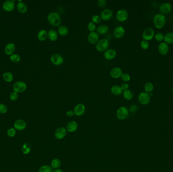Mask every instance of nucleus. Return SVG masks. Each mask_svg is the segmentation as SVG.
Wrapping results in <instances>:
<instances>
[{
	"label": "nucleus",
	"mask_w": 173,
	"mask_h": 172,
	"mask_svg": "<svg viewBox=\"0 0 173 172\" xmlns=\"http://www.w3.org/2000/svg\"><path fill=\"white\" fill-rule=\"evenodd\" d=\"M154 89L153 85L151 82H147L144 85V89L146 92L148 94L151 93Z\"/></svg>",
	"instance_id": "34"
},
{
	"label": "nucleus",
	"mask_w": 173,
	"mask_h": 172,
	"mask_svg": "<svg viewBox=\"0 0 173 172\" xmlns=\"http://www.w3.org/2000/svg\"><path fill=\"white\" fill-rule=\"evenodd\" d=\"M26 84L22 81H18L14 84L13 88L14 92L18 93H22L26 89Z\"/></svg>",
	"instance_id": "9"
},
{
	"label": "nucleus",
	"mask_w": 173,
	"mask_h": 172,
	"mask_svg": "<svg viewBox=\"0 0 173 172\" xmlns=\"http://www.w3.org/2000/svg\"><path fill=\"white\" fill-rule=\"evenodd\" d=\"M120 87H121V88L123 90V91H125L127 90H128L129 88V85L128 83L125 82V83L122 84L121 86H120Z\"/></svg>",
	"instance_id": "47"
},
{
	"label": "nucleus",
	"mask_w": 173,
	"mask_h": 172,
	"mask_svg": "<svg viewBox=\"0 0 173 172\" xmlns=\"http://www.w3.org/2000/svg\"><path fill=\"white\" fill-rule=\"evenodd\" d=\"M166 17L162 14H158L154 17L153 23L157 28L162 29L164 27L166 24Z\"/></svg>",
	"instance_id": "2"
},
{
	"label": "nucleus",
	"mask_w": 173,
	"mask_h": 172,
	"mask_svg": "<svg viewBox=\"0 0 173 172\" xmlns=\"http://www.w3.org/2000/svg\"><path fill=\"white\" fill-rule=\"evenodd\" d=\"M141 47L143 50H147L149 47V44L148 41L142 40L141 42Z\"/></svg>",
	"instance_id": "42"
},
{
	"label": "nucleus",
	"mask_w": 173,
	"mask_h": 172,
	"mask_svg": "<svg viewBox=\"0 0 173 172\" xmlns=\"http://www.w3.org/2000/svg\"><path fill=\"white\" fill-rule=\"evenodd\" d=\"M87 28H88L89 31H90V32H94L96 29V24L92 21L90 22L88 24Z\"/></svg>",
	"instance_id": "37"
},
{
	"label": "nucleus",
	"mask_w": 173,
	"mask_h": 172,
	"mask_svg": "<svg viewBox=\"0 0 173 172\" xmlns=\"http://www.w3.org/2000/svg\"><path fill=\"white\" fill-rule=\"evenodd\" d=\"M155 39L158 41H162V40H164V37L165 35L162 34L161 32H158L157 33L155 36H154Z\"/></svg>",
	"instance_id": "40"
},
{
	"label": "nucleus",
	"mask_w": 173,
	"mask_h": 172,
	"mask_svg": "<svg viewBox=\"0 0 173 172\" xmlns=\"http://www.w3.org/2000/svg\"><path fill=\"white\" fill-rule=\"evenodd\" d=\"M120 78L122 79V80L124 81L125 82H128V81L130 80L131 79L130 75L128 73H123L122 74Z\"/></svg>",
	"instance_id": "39"
},
{
	"label": "nucleus",
	"mask_w": 173,
	"mask_h": 172,
	"mask_svg": "<svg viewBox=\"0 0 173 172\" xmlns=\"http://www.w3.org/2000/svg\"><path fill=\"white\" fill-rule=\"evenodd\" d=\"M17 8L18 11L21 13H26V11L28 10L27 6L26 5V4H24L23 2L19 3L17 4Z\"/></svg>",
	"instance_id": "29"
},
{
	"label": "nucleus",
	"mask_w": 173,
	"mask_h": 172,
	"mask_svg": "<svg viewBox=\"0 0 173 172\" xmlns=\"http://www.w3.org/2000/svg\"><path fill=\"white\" fill-rule=\"evenodd\" d=\"M113 16V11L110 9H104L101 12L100 17L103 20H108Z\"/></svg>",
	"instance_id": "12"
},
{
	"label": "nucleus",
	"mask_w": 173,
	"mask_h": 172,
	"mask_svg": "<svg viewBox=\"0 0 173 172\" xmlns=\"http://www.w3.org/2000/svg\"><path fill=\"white\" fill-rule=\"evenodd\" d=\"M172 94H173V87L172 88Z\"/></svg>",
	"instance_id": "50"
},
{
	"label": "nucleus",
	"mask_w": 173,
	"mask_h": 172,
	"mask_svg": "<svg viewBox=\"0 0 173 172\" xmlns=\"http://www.w3.org/2000/svg\"><path fill=\"white\" fill-rule=\"evenodd\" d=\"M50 60L52 63L55 66H60L64 62V58L59 54H53L51 56Z\"/></svg>",
	"instance_id": "5"
},
{
	"label": "nucleus",
	"mask_w": 173,
	"mask_h": 172,
	"mask_svg": "<svg viewBox=\"0 0 173 172\" xmlns=\"http://www.w3.org/2000/svg\"><path fill=\"white\" fill-rule=\"evenodd\" d=\"M53 172H63L62 170H61L60 169H57L53 171Z\"/></svg>",
	"instance_id": "49"
},
{
	"label": "nucleus",
	"mask_w": 173,
	"mask_h": 172,
	"mask_svg": "<svg viewBox=\"0 0 173 172\" xmlns=\"http://www.w3.org/2000/svg\"><path fill=\"white\" fill-rule=\"evenodd\" d=\"M18 98V95L17 92H11L10 95V100H13V101H15L16 100H17Z\"/></svg>",
	"instance_id": "44"
},
{
	"label": "nucleus",
	"mask_w": 173,
	"mask_h": 172,
	"mask_svg": "<svg viewBox=\"0 0 173 172\" xmlns=\"http://www.w3.org/2000/svg\"><path fill=\"white\" fill-rule=\"evenodd\" d=\"M125 33V30L121 26H117L114 29L113 35L116 38H121L124 36Z\"/></svg>",
	"instance_id": "15"
},
{
	"label": "nucleus",
	"mask_w": 173,
	"mask_h": 172,
	"mask_svg": "<svg viewBox=\"0 0 173 172\" xmlns=\"http://www.w3.org/2000/svg\"><path fill=\"white\" fill-rule=\"evenodd\" d=\"M102 19H101L100 16L98 15H94L92 17V21L95 24L100 23L102 21Z\"/></svg>",
	"instance_id": "36"
},
{
	"label": "nucleus",
	"mask_w": 173,
	"mask_h": 172,
	"mask_svg": "<svg viewBox=\"0 0 173 172\" xmlns=\"http://www.w3.org/2000/svg\"><path fill=\"white\" fill-rule=\"evenodd\" d=\"M138 106H137V105H136V104H132L130 107L129 110H130V112H131V113H135L137 112V110H138Z\"/></svg>",
	"instance_id": "46"
},
{
	"label": "nucleus",
	"mask_w": 173,
	"mask_h": 172,
	"mask_svg": "<svg viewBox=\"0 0 173 172\" xmlns=\"http://www.w3.org/2000/svg\"><path fill=\"white\" fill-rule=\"evenodd\" d=\"M109 27L107 25L101 24L97 28V32L98 34H105L108 32Z\"/></svg>",
	"instance_id": "25"
},
{
	"label": "nucleus",
	"mask_w": 173,
	"mask_h": 172,
	"mask_svg": "<svg viewBox=\"0 0 173 172\" xmlns=\"http://www.w3.org/2000/svg\"><path fill=\"white\" fill-rule=\"evenodd\" d=\"M97 4L101 8H104L106 5V1L105 0H98Z\"/></svg>",
	"instance_id": "45"
},
{
	"label": "nucleus",
	"mask_w": 173,
	"mask_h": 172,
	"mask_svg": "<svg viewBox=\"0 0 173 172\" xmlns=\"http://www.w3.org/2000/svg\"><path fill=\"white\" fill-rule=\"evenodd\" d=\"M16 130L14 128H11L8 130L7 131V135L10 137H13L15 136L16 134Z\"/></svg>",
	"instance_id": "38"
},
{
	"label": "nucleus",
	"mask_w": 173,
	"mask_h": 172,
	"mask_svg": "<svg viewBox=\"0 0 173 172\" xmlns=\"http://www.w3.org/2000/svg\"><path fill=\"white\" fill-rule=\"evenodd\" d=\"M109 46V41L106 38H103L96 43V49L97 51L100 52H105L107 49H108Z\"/></svg>",
	"instance_id": "3"
},
{
	"label": "nucleus",
	"mask_w": 173,
	"mask_h": 172,
	"mask_svg": "<svg viewBox=\"0 0 173 172\" xmlns=\"http://www.w3.org/2000/svg\"><path fill=\"white\" fill-rule=\"evenodd\" d=\"M154 36V31L152 28L147 27L144 30L142 34L144 40L146 41L151 40Z\"/></svg>",
	"instance_id": "8"
},
{
	"label": "nucleus",
	"mask_w": 173,
	"mask_h": 172,
	"mask_svg": "<svg viewBox=\"0 0 173 172\" xmlns=\"http://www.w3.org/2000/svg\"><path fill=\"white\" fill-rule=\"evenodd\" d=\"M38 172H53L51 166L44 165L39 169Z\"/></svg>",
	"instance_id": "35"
},
{
	"label": "nucleus",
	"mask_w": 173,
	"mask_h": 172,
	"mask_svg": "<svg viewBox=\"0 0 173 172\" xmlns=\"http://www.w3.org/2000/svg\"><path fill=\"white\" fill-rule=\"evenodd\" d=\"M14 127L18 131H23L26 127V123L24 120H17L14 124Z\"/></svg>",
	"instance_id": "14"
},
{
	"label": "nucleus",
	"mask_w": 173,
	"mask_h": 172,
	"mask_svg": "<svg viewBox=\"0 0 173 172\" xmlns=\"http://www.w3.org/2000/svg\"><path fill=\"white\" fill-rule=\"evenodd\" d=\"M10 60L13 62L17 63L19 62L20 60V57L17 54H13L10 56Z\"/></svg>",
	"instance_id": "41"
},
{
	"label": "nucleus",
	"mask_w": 173,
	"mask_h": 172,
	"mask_svg": "<svg viewBox=\"0 0 173 172\" xmlns=\"http://www.w3.org/2000/svg\"><path fill=\"white\" fill-rule=\"evenodd\" d=\"M8 110V108L6 105L3 104H0V113L1 114H5Z\"/></svg>",
	"instance_id": "43"
},
{
	"label": "nucleus",
	"mask_w": 173,
	"mask_h": 172,
	"mask_svg": "<svg viewBox=\"0 0 173 172\" xmlns=\"http://www.w3.org/2000/svg\"><path fill=\"white\" fill-rule=\"evenodd\" d=\"M129 14L128 11L124 9L119 10L116 14V18L118 21H125L128 18Z\"/></svg>",
	"instance_id": "6"
},
{
	"label": "nucleus",
	"mask_w": 173,
	"mask_h": 172,
	"mask_svg": "<svg viewBox=\"0 0 173 172\" xmlns=\"http://www.w3.org/2000/svg\"><path fill=\"white\" fill-rule=\"evenodd\" d=\"M123 73L121 68L116 67L111 69L110 71V76L114 79L119 78L121 77Z\"/></svg>",
	"instance_id": "13"
},
{
	"label": "nucleus",
	"mask_w": 173,
	"mask_h": 172,
	"mask_svg": "<svg viewBox=\"0 0 173 172\" xmlns=\"http://www.w3.org/2000/svg\"><path fill=\"white\" fill-rule=\"evenodd\" d=\"M172 9V6L169 3H164L160 5V12L163 14H168L171 12Z\"/></svg>",
	"instance_id": "21"
},
{
	"label": "nucleus",
	"mask_w": 173,
	"mask_h": 172,
	"mask_svg": "<svg viewBox=\"0 0 173 172\" xmlns=\"http://www.w3.org/2000/svg\"><path fill=\"white\" fill-rule=\"evenodd\" d=\"M15 50V45L13 43H9L7 44L5 48V52L8 55H12Z\"/></svg>",
	"instance_id": "22"
},
{
	"label": "nucleus",
	"mask_w": 173,
	"mask_h": 172,
	"mask_svg": "<svg viewBox=\"0 0 173 172\" xmlns=\"http://www.w3.org/2000/svg\"><path fill=\"white\" fill-rule=\"evenodd\" d=\"M66 134H67V130L66 128L60 127L56 130L54 135L57 139L61 140L66 136Z\"/></svg>",
	"instance_id": "11"
},
{
	"label": "nucleus",
	"mask_w": 173,
	"mask_h": 172,
	"mask_svg": "<svg viewBox=\"0 0 173 172\" xmlns=\"http://www.w3.org/2000/svg\"><path fill=\"white\" fill-rule=\"evenodd\" d=\"M110 91L112 94L115 96H120L123 94V90L120 86L118 85H114L111 87Z\"/></svg>",
	"instance_id": "24"
},
{
	"label": "nucleus",
	"mask_w": 173,
	"mask_h": 172,
	"mask_svg": "<svg viewBox=\"0 0 173 172\" xmlns=\"http://www.w3.org/2000/svg\"><path fill=\"white\" fill-rule=\"evenodd\" d=\"M158 50L161 55H165L169 52V45L165 42H162L158 45Z\"/></svg>",
	"instance_id": "19"
},
{
	"label": "nucleus",
	"mask_w": 173,
	"mask_h": 172,
	"mask_svg": "<svg viewBox=\"0 0 173 172\" xmlns=\"http://www.w3.org/2000/svg\"><path fill=\"white\" fill-rule=\"evenodd\" d=\"M69 32V28L66 26L61 25L58 28V33L61 36H66Z\"/></svg>",
	"instance_id": "27"
},
{
	"label": "nucleus",
	"mask_w": 173,
	"mask_h": 172,
	"mask_svg": "<svg viewBox=\"0 0 173 172\" xmlns=\"http://www.w3.org/2000/svg\"><path fill=\"white\" fill-rule=\"evenodd\" d=\"M138 100L139 102L143 105L148 104L150 100V96H149V94H148L145 92H141L138 96Z\"/></svg>",
	"instance_id": "7"
},
{
	"label": "nucleus",
	"mask_w": 173,
	"mask_h": 172,
	"mask_svg": "<svg viewBox=\"0 0 173 172\" xmlns=\"http://www.w3.org/2000/svg\"><path fill=\"white\" fill-rule=\"evenodd\" d=\"M164 41L167 44H173V32H169L165 35Z\"/></svg>",
	"instance_id": "28"
},
{
	"label": "nucleus",
	"mask_w": 173,
	"mask_h": 172,
	"mask_svg": "<svg viewBox=\"0 0 173 172\" xmlns=\"http://www.w3.org/2000/svg\"><path fill=\"white\" fill-rule=\"evenodd\" d=\"M66 115L67 117H71L75 115V113H74L73 110H68L66 113Z\"/></svg>",
	"instance_id": "48"
},
{
	"label": "nucleus",
	"mask_w": 173,
	"mask_h": 172,
	"mask_svg": "<svg viewBox=\"0 0 173 172\" xmlns=\"http://www.w3.org/2000/svg\"><path fill=\"white\" fill-rule=\"evenodd\" d=\"M73 112L77 116H81L85 112V106L83 104L79 103L77 104L74 108Z\"/></svg>",
	"instance_id": "10"
},
{
	"label": "nucleus",
	"mask_w": 173,
	"mask_h": 172,
	"mask_svg": "<svg viewBox=\"0 0 173 172\" xmlns=\"http://www.w3.org/2000/svg\"><path fill=\"white\" fill-rule=\"evenodd\" d=\"M15 7L14 4V1L13 0H10V1H5L3 5V8L5 11L7 12H10L13 11Z\"/></svg>",
	"instance_id": "16"
},
{
	"label": "nucleus",
	"mask_w": 173,
	"mask_h": 172,
	"mask_svg": "<svg viewBox=\"0 0 173 172\" xmlns=\"http://www.w3.org/2000/svg\"><path fill=\"white\" fill-rule=\"evenodd\" d=\"M31 149L30 145L28 143H25L22 147V152L24 155H28L30 153Z\"/></svg>",
	"instance_id": "30"
},
{
	"label": "nucleus",
	"mask_w": 173,
	"mask_h": 172,
	"mask_svg": "<svg viewBox=\"0 0 173 172\" xmlns=\"http://www.w3.org/2000/svg\"><path fill=\"white\" fill-rule=\"evenodd\" d=\"M123 97L124 98L127 100H131L133 98V94L132 92L129 89L124 91L123 92Z\"/></svg>",
	"instance_id": "31"
},
{
	"label": "nucleus",
	"mask_w": 173,
	"mask_h": 172,
	"mask_svg": "<svg viewBox=\"0 0 173 172\" xmlns=\"http://www.w3.org/2000/svg\"><path fill=\"white\" fill-rule=\"evenodd\" d=\"M50 40L52 41H55L58 38V33L55 30L51 29L48 31V37Z\"/></svg>",
	"instance_id": "26"
},
{
	"label": "nucleus",
	"mask_w": 173,
	"mask_h": 172,
	"mask_svg": "<svg viewBox=\"0 0 173 172\" xmlns=\"http://www.w3.org/2000/svg\"><path fill=\"white\" fill-rule=\"evenodd\" d=\"M3 78L4 79L5 81L6 82H10L13 80V75L11 73L7 72L3 74Z\"/></svg>",
	"instance_id": "33"
},
{
	"label": "nucleus",
	"mask_w": 173,
	"mask_h": 172,
	"mask_svg": "<svg viewBox=\"0 0 173 172\" xmlns=\"http://www.w3.org/2000/svg\"><path fill=\"white\" fill-rule=\"evenodd\" d=\"M37 37L39 40L44 41L47 39L48 37V32L45 29L41 30L38 33Z\"/></svg>",
	"instance_id": "23"
},
{
	"label": "nucleus",
	"mask_w": 173,
	"mask_h": 172,
	"mask_svg": "<svg viewBox=\"0 0 173 172\" xmlns=\"http://www.w3.org/2000/svg\"><path fill=\"white\" fill-rule=\"evenodd\" d=\"M61 165V162L58 159H54L51 161V167L54 169H59Z\"/></svg>",
	"instance_id": "32"
},
{
	"label": "nucleus",
	"mask_w": 173,
	"mask_h": 172,
	"mask_svg": "<svg viewBox=\"0 0 173 172\" xmlns=\"http://www.w3.org/2000/svg\"><path fill=\"white\" fill-rule=\"evenodd\" d=\"M47 19L50 24L54 27L59 26L61 22L59 14L56 12H50L47 16Z\"/></svg>",
	"instance_id": "1"
},
{
	"label": "nucleus",
	"mask_w": 173,
	"mask_h": 172,
	"mask_svg": "<svg viewBox=\"0 0 173 172\" xmlns=\"http://www.w3.org/2000/svg\"><path fill=\"white\" fill-rule=\"evenodd\" d=\"M78 124L75 121H71L69 122L66 125V129L67 131L69 132H74L77 129Z\"/></svg>",
	"instance_id": "20"
},
{
	"label": "nucleus",
	"mask_w": 173,
	"mask_h": 172,
	"mask_svg": "<svg viewBox=\"0 0 173 172\" xmlns=\"http://www.w3.org/2000/svg\"><path fill=\"white\" fill-rule=\"evenodd\" d=\"M104 56L106 59L111 60L116 57V52L113 49H107L106 51L104 52Z\"/></svg>",
	"instance_id": "18"
},
{
	"label": "nucleus",
	"mask_w": 173,
	"mask_h": 172,
	"mask_svg": "<svg viewBox=\"0 0 173 172\" xmlns=\"http://www.w3.org/2000/svg\"><path fill=\"white\" fill-rule=\"evenodd\" d=\"M99 34L97 32H90V33L88 34V41L91 44H95L99 41Z\"/></svg>",
	"instance_id": "17"
},
{
	"label": "nucleus",
	"mask_w": 173,
	"mask_h": 172,
	"mask_svg": "<svg viewBox=\"0 0 173 172\" xmlns=\"http://www.w3.org/2000/svg\"><path fill=\"white\" fill-rule=\"evenodd\" d=\"M129 111L128 109L125 106H121L116 111V117L120 120H124L126 119L129 116Z\"/></svg>",
	"instance_id": "4"
}]
</instances>
